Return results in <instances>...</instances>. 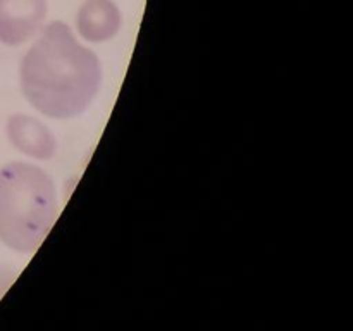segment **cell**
Segmentation results:
<instances>
[{"label":"cell","instance_id":"obj_1","mask_svg":"<svg viewBox=\"0 0 353 331\" xmlns=\"http://www.w3.org/2000/svg\"><path fill=\"white\" fill-rule=\"evenodd\" d=\"M19 81L33 109L50 119H72L99 95L102 64L76 40L69 24L52 21L21 61Z\"/></svg>","mask_w":353,"mask_h":331},{"label":"cell","instance_id":"obj_2","mask_svg":"<svg viewBox=\"0 0 353 331\" xmlns=\"http://www.w3.org/2000/svg\"><path fill=\"white\" fill-rule=\"evenodd\" d=\"M57 216V188L47 171L21 161L0 169V241L7 248L37 252Z\"/></svg>","mask_w":353,"mask_h":331},{"label":"cell","instance_id":"obj_3","mask_svg":"<svg viewBox=\"0 0 353 331\" xmlns=\"http://www.w3.org/2000/svg\"><path fill=\"white\" fill-rule=\"evenodd\" d=\"M48 14L47 0H0V43L21 47L40 33Z\"/></svg>","mask_w":353,"mask_h":331},{"label":"cell","instance_id":"obj_4","mask_svg":"<svg viewBox=\"0 0 353 331\" xmlns=\"http://www.w3.org/2000/svg\"><path fill=\"white\" fill-rule=\"evenodd\" d=\"M7 140L14 148L37 161H50L57 152V140L50 128L26 114H14L6 124Z\"/></svg>","mask_w":353,"mask_h":331},{"label":"cell","instance_id":"obj_5","mask_svg":"<svg viewBox=\"0 0 353 331\" xmlns=\"http://www.w3.org/2000/svg\"><path fill=\"white\" fill-rule=\"evenodd\" d=\"M123 28V14L114 0H85L76 14L79 37L92 43H103Z\"/></svg>","mask_w":353,"mask_h":331},{"label":"cell","instance_id":"obj_6","mask_svg":"<svg viewBox=\"0 0 353 331\" xmlns=\"http://www.w3.org/2000/svg\"><path fill=\"white\" fill-rule=\"evenodd\" d=\"M9 274H10L9 271H0V295H2V293L6 292V288L10 285V281H12V279H14V274L10 276V278H7V276H9Z\"/></svg>","mask_w":353,"mask_h":331}]
</instances>
